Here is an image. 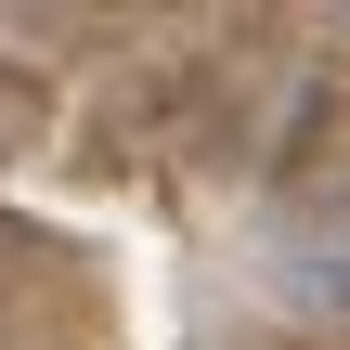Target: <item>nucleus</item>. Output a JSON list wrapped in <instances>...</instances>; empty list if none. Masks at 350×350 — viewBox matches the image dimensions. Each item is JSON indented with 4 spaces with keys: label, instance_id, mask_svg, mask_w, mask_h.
<instances>
[{
    "label": "nucleus",
    "instance_id": "1",
    "mask_svg": "<svg viewBox=\"0 0 350 350\" xmlns=\"http://www.w3.org/2000/svg\"><path fill=\"white\" fill-rule=\"evenodd\" d=\"M286 286H299V299H325V312H350V221L286 234Z\"/></svg>",
    "mask_w": 350,
    "mask_h": 350
}]
</instances>
